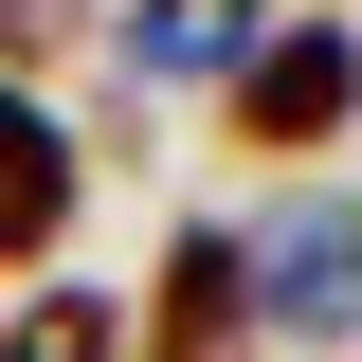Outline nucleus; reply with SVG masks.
<instances>
[{
	"label": "nucleus",
	"instance_id": "f257e3e1",
	"mask_svg": "<svg viewBox=\"0 0 362 362\" xmlns=\"http://www.w3.org/2000/svg\"><path fill=\"white\" fill-rule=\"evenodd\" d=\"M344 109H362V37H344V18H272V37L218 73V127H235V145H272V163H308Z\"/></svg>",
	"mask_w": 362,
	"mask_h": 362
},
{
	"label": "nucleus",
	"instance_id": "f03ea898",
	"mask_svg": "<svg viewBox=\"0 0 362 362\" xmlns=\"http://www.w3.org/2000/svg\"><path fill=\"white\" fill-rule=\"evenodd\" d=\"M127 344H145V362H235V344H254V235H235V218H181Z\"/></svg>",
	"mask_w": 362,
	"mask_h": 362
},
{
	"label": "nucleus",
	"instance_id": "7ed1b4c3",
	"mask_svg": "<svg viewBox=\"0 0 362 362\" xmlns=\"http://www.w3.org/2000/svg\"><path fill=\"white\" fill-rule=\"evenodd\" d=\"M73 199H90V145L54 90H0V272L37 290V254H73Z\"/></svg>",
	"mask_w": 362,
	"mask_h": 362
},
{
	"label": "nucleus",
	"instance_id": "20e7f679",
	"mask_svg": "<svg viewBox=\"0 0 362 362\" xmlns=\"http://www.w3.org/2000/svg\"><path fill=\"white\" fill-rule=\"evenodd\" d=\"M254 326L362 362V218H272V235H254Z\"/></svg>",
	"mask_w": 362,
	"mask_h": 362
},
{
	"label": "nucleus",
	"instance_id": "39448f33",
	"mask_svg": "<svg viewBox=\"0 0 362 362\" xmlns=\"http://www.w3.org/2000/svg\"><path fill=\"white\" fill-rule=\"evenodd\" d=\"M254 37H272V0H127V54H145L163 90H218Z\"/></svg>",
	"mask_w": 362,
	"mask_h": 362
},
{
	"label": "nucleus",
	"instance_id": "423d86ee",
	"mask_svg": "<svg viewBox=\"0 0 362 362\" xmlns=\"http://www.w3.org/2000/svg\"><path fill=\"white\" fill-rule=\"evenodd\" d=\"M0 362H127V308H109L90 272H73V290H54V272H37V290L0 308Z\"/></svg>",
	"mask_w": 362,
	"mask_h": 362
},
{
	"label": "nucleus",
	"instance_id": "0eeeda50",
	"mask_svg": "<svg viewBox=\"0 0 362 362\" xmlns=\"http://www.w3.org/2000/svg\"><path fill=\"white\" fill-rule=\"evenodd\" d=\"M73 37H90V0H0V90H37Z\"/></svg>",
	"mask_w": 362,
	"mask_h": 362
}]
</instances>
